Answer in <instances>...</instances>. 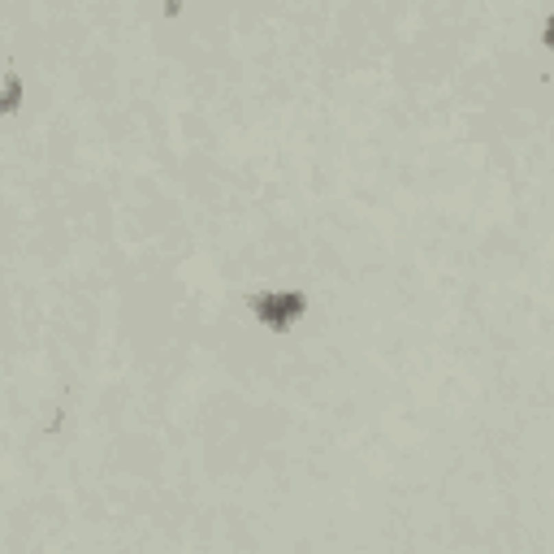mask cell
Wrapping results in <instances>:
<instances>
[{
	"instance_id": "2",
	"label": "cell",
	"mask_w": 554,
	"mask_h": 554,
	"mask_svg": "<svg viewBox=\"0 0 554 554\" xmlns=\"http://www.w3.org/2000/svg\"><path fill=\"white\" fill-rule=\"evenodd\" d=\"M546 31H550V35H546V39H550V44H554V22H550V26H546Z\"/></svg>"
},
{
	"instance_id": "1",
	"label": "cell",
	"mask_w": 554,
	"mask_h": 554,
	"mask_svg": "<svg viewBox=\"0 0 554 554\" xmlns=\"http://www.w3.org/2000/svg\"><path fill=\"white\" fill-rule=\"evenodd\" d=\"M299 308H303L299 295H269L265 303H260L265 321H273V325H282V321H290V316H299Z\"/></svg>"
}]
</instances>
